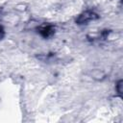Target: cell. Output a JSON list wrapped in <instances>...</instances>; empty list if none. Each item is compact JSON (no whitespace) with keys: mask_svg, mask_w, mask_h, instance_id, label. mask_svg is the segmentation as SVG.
Instances as JSON below:
<instances>
[{"mask_svg":"<svg viewBox=\"0 0 123 123\" xmlns=\"http://www.w3.org/2000/svg\"><path fill=\"white\" fill-rule=\"evenodd\" d=\"M97 17H98L97 14H95L93 12H86L82 13V14L78 17V19H77L76 21H77L79 24H86V23H88L89 21L96 19Z\"/></svg>","mask_w":123,"mask_h":123,"instance_id":"cell-1","label":"cell"},{"mask_svg":"<svg viewBox=\"0 0 123 123\" xmlns=\"http://www.w3.org/2000/svg\"><path fill=\"white\" fill-rule=\"evenodd\" d=\"M39 33L44 37H48L49 36H51L53 34V28L51 26H43L39 29Z\"/></svg>","mask_w":123,"mask_h":123,"instance_id":"cell-2","label":"cell"}]
</instances>
